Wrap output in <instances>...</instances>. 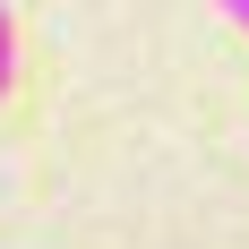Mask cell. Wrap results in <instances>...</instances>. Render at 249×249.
Returning a JSON list of instances; mask_svg holds the SVG:
<instances>
[{"label":"cell","mask_w":249,"mask_h":249,"mask_svg":"<svg viewBox=\"0 0 249 249\" xmlns=\"http://www.w3.org/2000/svg\"><path fill=\"white\" fill-rule=\"evenodd\" d=\"M9 77H18V26H9V9H0V95H9Z\"/></svg>","instance_id":"cell-1"},{"label":"cell","mask_w":249,"mask_h":249,"mask_svg":"<svg viewBox=\"0 0 249 249\" xmlns=\"http://www.w3.org/2000/svg\"><path fill=\"white\" fill-rule=\"evenodd\" d=\"M215 9H224V18H232V26L249 35V0H215Z\"/></svg>","instance_id":"cell-2"}]
</instances>
